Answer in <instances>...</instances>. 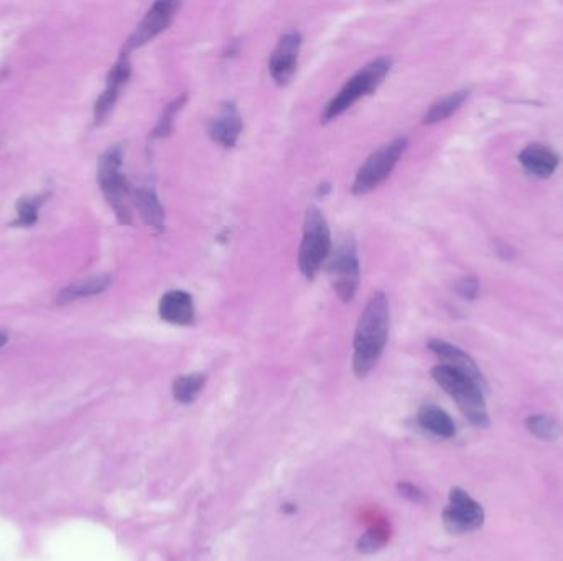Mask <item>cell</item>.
<instances>
[{"label": "cell", "mask_w": 563, "mask_h": 561, "mask_svg": "<svg viewBox=\"0 0 563 561\" xmlns=\"http://www.w3.org/2000/svg\"><path fill=\"white\" fill-rule=\"evenodd\" d=\"M389 326V298L384 292H377L364 306L356 326L352 352V370L356 377L364 379L377 365L388 344Z\"/></svg>", "instance_id": "obj_1"}, {"label": "cell", "mask_w": 563, "mask_h": 561, "mask_svg": "<svg viewBox=\"0 0 563 561\" xmlns=\"http://www.w3.org/2000/svg\"><path fill=\"white\" fill-rule=\"evenodd\" d=\"M432 377L457 402L458 408L461 410L470 423L479 426V428H488L491 425L488 410H486L484 390L478 383L443 364L432 369Z\"/></svg>", "instance_id": "obj_2"}, {"label": "cell", "mask_w": 563, "mask_h": 561, "mask_svg": "<svg viewBox=\"0 0 563 561\" xmlns=\"http://www.w3.org/2000/svg\"><path fill=\"white\" fill-rule=\"evenodd\" d=\"M390 66H392V59L388 58V56H381V58H376L374 61L361 68L354 76H351L346 81V84L339 89L336 96L326 104L323 111V122H330V120L339 117L356 101L372 94L379 88L384 77L389 75Z\"/></svg>", "instance_id": "obj_3"}, {"label": "cell", "mask_w": 563, "mask_h": 561, "mask_svg": "<svg viewBox=\"0 0 563 561\" xmlns=\"http://www.w3.org/2000/svg\"><path fill=\"white\" fill-rule=\"evenodd\" d=\"M331 256V232L325 216L316 206H308L305 213L303 237L300 244L298 265L308 280L315 278L321 265Z\"/></svg>", "instance_id": "obj_4"}, {"label": "cell", "mask_w": 563, "mask_h": 561, "mask_svg": "<svg viewBox=\"0 0 563 561\" xmlns=\"http://www.w3.org/2000/svg\"><path fill=\"white\" fill-rule=\"evenodd\" d=\"M124 149L122 145H113L106 150L99 160L97 181L107 202L113 206L115 216L122 224L131 222V211L127 206V198L131 194L127 180L122 173Z\"/></svg>", "instance_id": "obj_5"}, {"label": "cell", "mask_w": 563, "mask_h": 561, "mask_svg": "<svg viewBox=\"0 0 563 561\" xmlns=\"http://www.w3.org/2000/svg\"><path fill=\"white\" fill-rule=\"evenodd\" d=\"M407 145L408 140L405 137H399L377 149L356 173V178L352 181V194L363 196L381 187L392 173L397 162L407 150Z\"/></svg>", "instance_id": "obj_6"}, {"label": "cell", "mask_w": 563, "mask_h": 561, "mask_svg": "<svg viewBox=\"0 0 563 561\" xmlns=\"http://www.w3.org/2000/svg\"><path fill=\"white\" fill-rule=\"evenodd\" d=\"M328 275L339 300L350 303L356 296L361 282V263L358 247L351 236L339 240L328 260Z\"/></svg>", "instance_id": "obj_7"}, {"label": "cell", "mask_w": 563, "mask_h": 561, "mask_svg": "<svg viewBox=\"0 0 563 561\" xmlns=\"http://www.w3.org/2000/svg\"><path fill=\"white\" fill-rule=\"evenodd\" d=\"M441 519L450 533L475 532L483 525L484 511L466 491L453 487L450 491V504L443 508Z\"/></svg>", "instance_id": "obj_8"}, {"label": "cell", "mask_w": 563, "mask_h": 561, "mask_svg": "<svg viewBox=\"0 0 563 561\" xmlns=\"http://www.w3.org/2000/svg\"><path fill=\"white\" fill-rule=\"evenodd\" d=\"M176 10H178V3L176 2L153 3V6L150 7V10L147 12V15H145L140 23L137 25L135 32L128 37L124 55H128V51L140 48L145 43H149L157 35H160L163 30L169 28Z\"/></svg>", "instance_id": "obj_9"}, {"label": "cell", "mask_w": 563, "mask_h": 561, "mask_svg": "<svg viewBox=\"0 0 563 561\" xmlns=\"http://www.w3.org/2000/svg\"><path fill=\"white\" fill-rule=\"evenodd\" d=\"M300 46H302V35L295 30H290V32L283 33L277 46L274 48L269 61V71L278 86L289 84L292 76L295 75Z\"/></svg>", "instance_id": "obj_10"}, {"label": "cell", "mask_w": 563, "mask_h": 561, "mask_svg": "<svg viewBox=\"0 0 563 561\" xmlns=\"http://www.w3.org/2000/svg\"><path fill=\"white\" fill-rule=\"evenodd\" d=\"M240 132H242V119L238 107L234 102L221 104L218 114L208 124L209 137L225 149H231L238 144Z\"/></svg>", "instance_id": "obj_11"}, {"label": "cell", "mask_w": 563, "mask_h": 561, "mask_svg": "<svg viewBox=\"0 0 563 561\" xmlns=\"http://www.w3.org/2000/svg\"><path fill=\"white\" fill-rule=\"evenodd\" d=\"M128 77H131V61H128L127 55L122 53L119 61L114 64V68L109 73L104 93L99 96L97 102H96L94 117H96L97 124H101L102 120H106L107 115L111 114V111H113L115 101H117V97L120 94V89L126 86Z\"/></svg>", "instance_id": "obj_12"}, {"label": "cell", "mask_w": 563, "mask_h": 561, "mask_svg": "<svg viewBox=\"0 0 563 561\" xmlns=\"http://www.w3.org/2000/svg\"><path fill=\"white\" fill-rule=\"evenodd\" d=\"M428 349L432 352H435L437 356L445 362L443 365H448V368L458 370V372H461L463 375H466V377H470L473 382L478 383L483 390H486V382H484L483 375H481L479 372L478 365H476V362L473 361L465 351H461L459 348L453 346V344L446 343V341H441V339L430 341Z\"/></svg>", "instance_id": "obj_13"}, {"label": "cell", "mask_w": 563, "mask_h": 561, "mask_svg": "<svg viewBox=\"0 0 563 561\" xmlns=\"http://www.w3.org/2000/svg\"><path fill=\"white\" fill-rule=\"evenodd\" d=\"M158 314L170 325L190 326L195 321L193 296L183 290H171L162 296L158 303Z\"/></svg>", "instance_id": "obj_14"}, {"label": "cell", "mask_w": 563, "mask_h": 561, "mask_svg": "<svg viewBox=\"0 0 563 561\" xmlns=\"http://www.w3.org/2000/svg\"><path fill=\"white\" fill-rule=\"evenodd\" d=\"M519 162L531 175L539 178H548L558 167V155L547 146L531 145L519 155Z\"/></svg>", "instance_id": "obj_15"}, {"label": "cell", "mask_w": 563, "mask_h": 561, "mask_svg": "<svg viewBox=\"0 0 563 561\" xmlns=\"http://www.w3.org/2000/svg\"><path fill=\"white\" fill-rule=\"evenodd\" d=\"M132 200H134V205L139 209L142 219L149 226L157 229V231H162L163 226H165V211H163V206L155 191L152 188L145 187L137 188L132 191Z\"/></svg>", "instance_id": "obj_16"}, {"label": "cell", "mask_w": 563, "mask_h": 561, "mask_svg": "<svg viewBox=\"0 0 563 561\" xmlns=\"http://www.w3.org/2000/svg\"><path fill=\"white\" fill-rule=\"evenodd\" d=\"M419 423L422 428H425L430 433L437 435L440 438H451L455 437V431H457V426H455V421L451 420V417L445 410H441L440 407H435V405H425L419 410Z\"/></svg>", "instance_id": "obj_17"}, {"label": "cell", "mask_w": 563, "mask_h": 561, "mask_svg": "<svg viewBox=\"0 0 563 561\" xmlns=\"http://www.w3.org/2000/svg\"><path fill=\"white\" fill-rule=\"evenodd\" d=\"M113 278L109 275H93V277H86L79 282L70 285V287L63 288L58 295L59 303H68L76 298H83V296H93L99 295V293L106 292L109 288Z\"/></svg>", "instance_id": "obj_18"}, {"label": "cell", "mask_w": 563, "mask_h": 561, "mask_svg": "<svg viewBox=\"0 0 563 561\" xmlns=\"http://www.w3.org/2000/svg\"><path fill=\"white\" fill-rule=\"evenodd\" d=\"M468 91L463 89V91H457V93L450 94V96H446L441 99V101H438L430 107L427 114H425L423 117V124L425 125H430V124H437V122H441V120L451 117V115L457 112L459 107L463 106V102L466 101L468 97Z\"/></svg>", "instance_id": "obj_19"}, {"label": "cell", "mask_w": 563, "mask_h": 561, "mask_svg": "<svg viewBox=\"0 0 563 561\" xmlns=\"http://www.w3.org/2000/svg\"><path fill=\"white\" fill-rule=\"evenodd\" d=\"M206 382V375L201 372L180 375L173 382V397L180 403L195 402L196 397L203 390Z\"/></svg>", "instance_id": "obj_20"}, {"label": "cell", "mask_w": 563, "mask_h": 561, "mask_svg": "<svg viewBox=\"0 0 563 561\" xmlns=\"http://www.w3.org/2000/svg\"><path fill=\"white\" fill-rule=\"evenodd\" d=\"M526 426L535 438L544 441H555L562 437L560 423L548 415H531L526 420Z\"/></svg>", "instance_id": "obj_21"}, {"label": "cell", "mask_w": 563, "mask_h": 561, "mask_svg": "<svg viewBox=\"0 0 563 561\" xmlns=\"http://www.w3.org/2000/svg\"><path fill=\"white\" fill-rule=\"evenodd\" d=\"M389 540V532L385 526L376 525L371 526L366 533L358 540V550L364 555H372L384 548L385 543Z\"/></svg>", "instance_id": "obj_22"}, {"label": "cell", "mask_w": 563, "mask_h": 561, "mask_svg": "<svg viewBox=\"0 0 563 561\" xmlns=\"http://www.w3.org/2000/svg\"><path fill=\"white\" fill-rule=\"evenodd\" d=\"M43 201H45V196L21 198L17 205L15 226H33L38 219V211H40Z\"/></svg>", "instance_id": "obj_23"}, {"label": "cell", "mask_w": 563, "mask_h": 561, "mask_svg": "<svg viewBox=\"0 0 563 561\" xmlns=\"http://www.w3.org/2000/svg\"><path fill=\"white\" fill-rule=\"evenodd\" d=\"M184 102H187V94H183V96L176 97L175 101H171L170 104L165 107V111H163L162 117L158 119L157 127L153 129L152 137H155V139H162V137H166L171 131H173L175 115L178 114L180 111H182V107L184 106Z\"/></svg>", "instance_id": "obj_24"}, {"label": "cell", "mask_w": 563, "mask_h": 561, "mask_svg": "<svg viewBox=\"0 0 563 561\" xmlns=\"http://www.w3.org/2000/svg\"><path fill=\"white\" fill-rule=\"evenodd\" d=\"M458 293L466 300H475L479 293V283L476 278H465L458 283Z\"/></svg>", "instance_id": "obj_25"}, {"label": "cell", "mask_w": 563, "mask_h": 561, "mask_svg": "<svg viewBox=\"0 0 563 561\" xmlns=\"http://www.w3.org/2000/svg\"><path fill=\"white\" fill-rule=\"evenodd\" d=\"M397 489L403 495V497L412 500V502H422V500L425 499L423 492L420 491L417 486L410 484V482H401V484L397 486Z\"/></svg>", "instance_id": "obj_26"}, {"label": "cell", "mask_w": 563, "mask_h": 561, "mask_svg": "<svg viewBox=\"0 0 563 561\" xmlns=\"http://www.w3.org/2000/svg\"><path fill=\"white\" fill-rule=\"evenodd\" d=\"M7 341H8L7 334H6V333H2V331H0V349H2L3 346H6V344H7Z\"/></svg>", "instance_id": "obj_27"}]
</instances>
